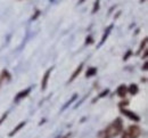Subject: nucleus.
I'll use <instances>...</instances> for the list:
<instances>
[{
  "mask_svg": "<svg viewBox=\"0 0 148 138\" xmlns=\"http://www.w3.org/2000/svg\"><path fill=\"white\" fill-rule=\"evenodd\" d=\"M123 130V122L120 118L115 119L114 122L104 130V138H114L119 136Z\"/></svg>",
  "mask_w": 148,
  "mask_h": 138,
  "instance_id": "nucleus-1",
  "label": "nucleus"
},
{
  "mask_svg": "<svg viewBox=\"0 0 148 138\" xmlns=\"http://www.w3.org/2000/svg\"><path fill=\"white\" fill-rule=\"evenodd\" d=\"M141 135V129L138 126H130L127 131L123 134L122 138H138Z\"/></svg>",
  "mask_w": 148,
  "mask_h": 138,
  "instance_id": "nucleus-2",
  "label": "nucleus"
},
{
  "mask_svg": "<svg viewBox=\"0 0 148 138\" xmlns=\"http://www.w3.org/2000/svg\"><path fill=\"white\" fill-rule=\"evenodd\" d=\"M51 71H53V67H51V69H48L47 72L43 74V78L41 80V89H42V90H46V88H47L48 80H49V77H50V74H51Z\"/></svg>",
  "mask_w": 148,
  "mask_h": 138,
  "instance_id": "nucleus-3",
  "label": "nucleus"
},
{
  "mask_svg": "<svg viewBox=\"0 0 148 138\" xmlns=\"http://www.w3.org/2000/svg\"><path fill=\"white\" fill-rule=\"evenodd\" d=\"M121 112L125 115V117H128V118H130L131 120H134V121H139L140 120V118L137 115V114H134L133 112H131V111H128L127 108H122L121 110Z\"/></svg>",
  "mask_w": 148,
  "mask_h": 138,
  "instance_id": "nucleus-4",
  "label": "nucleus"
},
{
  "mask_svg": "<svg viewBox=\"0 0 148 138\" xmlns=\"http://www.w3.org/2000/svg\"><path fill=\"white\" fill-rule=\"evenodd\" d=\"M10 80V74H9V72L7 71V70H3L1 73H0V87H1V84L3 83V82H7V81H9Z\"/></svg>",
  "mask_w": 148,
  "mask_h": 138,
  "instance_id": "nucleus-5",
  "label": "nucleus"
},
{
  "mask_svg": "<svg viewBox=\"0 0 148 138\" xmlns=\"http://www.w3.org/2000/svg\"><path fill=\"white\" fill-rule=\"evenodd\" d=\"M31 91V88H27V89H25V90H22V91H19L18 94L16 95V97L14 98V102H18L21 100L22 98H24V97H26L27 95H29V93Z\"/></svg>",
  "mask_w": 148,
  "mask_h": 138,
  "instance_id": "nucleus-6",
  "label": "nucleus"
},
{
  "mask_svg": "<svg viewBox=\"0 0 148 138\" xmlns=\"http://www.w3.org/2000/svg\"><path fill=\"white\" fill-rule=\"evenodd\" d=\"M82 69H83V64H80V65H79V66L76 67V70L74 71V73L72 74V77L70 78V80H69V83H70V82H73L74 80H75V78H76V77H77V76H79V74L81 73Z\"/></svg>",
  "mask_w": 148,
  "mask_h": 138,
  "instance_id": "nucleus-7",
  "label": "nucleus"
},
{
  "mask_svg": "<svg viewBox=\"0 0 148 138\" xmlns=\"http://www.w3.org/2000/svg\"><path fill=\"white\" fill-rule=\"evenodd\" d=\"M116 93H117V95H119L120 97H124V96L127 95V93H128V88H127L124 84H121V86L117 88Z\"/></svg>",
  "mask_w": 148,
  "mask_h": 138,
  "instance_id": "nucleus-8",
  "label": "nucleus"
},
{
  "mask_svg": "<svg viewBox=\"0 0 148 138\" xmlns=\"http://www.w3.org/2000/svg\"><path fill=\"white\" fill-rule=\"evenodd\" d=\"M25 123H26L25 121H24V122H21V123H18V126H17V127H16V128H15V129H14V130H13V131L9 134V136H10V137H13V136H14L16 133H18L19 130H21V129H22V128L25 126Z\"/></svg>",
  "mask_w": 148,
  "mask_h": 138,
  "instance_id": "nucleus-9",
  "label": "nucleus"
},
{
  "mask_svg": "<svg viewBox=\"0 0 148 138\" xmlns=\"http://www.w3.org/2000/svg\"><path fill=\"white\" fill-rule=\"evenodd\" d=\"M138 86L137 84H131L129 88H128V93H130L131 95H136L138 93Z\"/></svg>",
  "mask_w": 148,
  "mask_h": 138,
  "instance_id": "nucleus-10",
  "label": "nucleus"
},
{
  "mask_svg": "<svg viewBox=\"0 0 148 138\" xmlns=\"http://www.w3.org/2000/svg\"><path fill=\"white\" fill-rule=\"evenodd\" d=\"M111 31H112V25L110 26V27H107V31L104 33V36H103V39H101V41L99 42V46H101L104 42H105V40L107 39V37L110 36V33H111Z\"/></svg>",
  "mask_w": 148,
  "mask_h": 138,
  "instance_id": "nucleus-11",
  "label": "nucleus"
},
{
  "mask_svg": "<svg viewBox=\"0 0 148 138\" xmlns=\"http://www.w3.org/2000/svg\"><path fill=\"white\" fill-rule=\"evenodd\" d=\"M97 73V69L96 67H90V69H88V71H87V78H89V77H92Z\"/></svg>",
  "mask_w": 148,
  "mask_h": 138,
  "instance_id": "nucleus-12",
  "label": "nucleus"
},
{
  "mask_svg": "<svg viewBox=\"0 0 148 138\" xmlns=\"http://www.w3.org/2000/svg\"><path fill=\"white\" fill-rule=\"evenodd\" d=\"M76 97H77V95H76V94H75V95H73V96H72V98L70 99V100H69V102H67V103H66V104H65V105H64V107H63V110H65V108H66V107H67V106H69V105H71V104H72V103H73L74 100H75V99H76Z\"/></svg>",
  "mask_w": 148,
  "mask_h": 138,
  "instance_id": "nucleus-13",
  "label": "nucleus"
},
{
  "mask_svg": "<svg viewBox=\"0 0 148 138\" xmlns=\"http://www.w3.org/2000/svg\"><path fill=\"white\" fill-rule=\"evenodd\" d=\"M99 6H100V2H99V0H97V2L95 3V6H93V8H92V14H95L96 12H98Z\"/></svg>",
  "mask_w": 148,
  "mask_h": 138,
  "instance_id": "nucleus-14",
  "label": "nucleus"
},
{
  "mask_svg": "<svg viewBox=\"0 0 148 138\" xmlns=\"http://www.w3.org/2000/svg\"><path fill=\"white\" fill-rule=\"evenodd\" d=\"M146 45H147V38H145V39H144V42H141V45H140V49H139V53H140L143 49H145V48H146Z\"/></svg>",
  "mask_w": 148,
  "mask_h": 138,
  "instance_id": "nucleus-15",
  "label": "nucleus"
},
{
  "mask_svg": "<svg viewBox=\"0 0 148 138\" xmlns=\"http://www.w3.org/2000/svg\"><path fill=\"white\" fill-rule=\"evenodd\" d=\"M40 14H41V12H40L39 9H37V10H36V14H34V15H33V16L31 17V21H36L38 19V17L40 16Z\"/></svg>",
  "mask_w": 148,
  "mask_h": 138,
  "instance_id": "nucleus-16",
  "label": "nucleus"
},
{
  "mask_svg": "<svg viewBox=\"0 0 148 138\" xmlns=\"http://www.w3.org/2000/svg\"><path fill=\"white\" fill-rule=\"evenodd\" d=\"M108 91H110L108 89H106V90H104V91H103V93H101V94H100V95L98 96V98H103V97H105V96H106V95L108 94ZM98 98H97V99H98Z\"/></svg>",
  "mask_w": 148,
  "mask_h": 138,
  "instance_id": "nucleus-17",
  "label": "nucleus"
},
{
  "mask_svg": "<svg viewBox=\"0 0 148 138\" xmlns=\"http://www.w3.org/2000/svg\"><path fill=\"white\" fill-rule=\"evenodd\" d=\"M7 115H8V113H5V114H2V117L0 118V124L6 120V118H7Z\"/></svg>",
  "mask_w": 148,
  "mask_h": 138,
  "instance_id": "nucleus-18",
  "label": "nucleus"
},
{
  "mask_svg": "<svg viewBox=\"0 0 148 138\" xmlns=\"http://www.w3.org/2000/svg\"><path fill=\"white\" fill-rule=\"evenodd\" d=\"M130 55H131V50H129V51L127 53V55H125V57H123V59H124V60H127V59H128V58H129V57H130Z\"/></svg>",
  "mask_w": 148,
  "mask_h": 138,
  "instance_id": "nucleus-19",
  "label": "nucleus"
},
{
  "mask_svg": "<svg viewBox=\"0 0 148 138\" xmlns=\"http://www.w3.org/2000/svg\"><path fill=\"white\" fill-rule=\"evenodd\" d=\"M86 42H87V43H91V42H92V38H91V37H88V39H87Z\"/></svg>",
  "mask_w": 148,
  "mask_h": 138,
  "instance_id": "nucleus-20",
  "label": "nucleus"
},
{
  "mask_svg": "<svg viewBox=\"0 0 148 138\" xmlns=\"http://www.w3.org/2000/svg\"><path fill=\"white\" fill-rule=\"evenodd\" d=\"M144 70H145V71L147 70V63H145V66H144Z\"/></svg>",
  "mask_w": 148,
  "mask_h": 138,
  "instance_id": "nucleus-21",
  "label": "nucleus"
},
{
  "mask_svg": "<svg viewBox=\"0 0 148 138\" xmlns=\"http://www.w3.org/2000/svg\"><path fill=\"white\" fill-rule=\"evenodd\" d=\"M84 1H86V0H80V3H83Z\"/></svg>",
  "mask_w": 148,
  "mask_h": 138,
  "instance_id": "nucleus-22",
  "label": "nucleus"
}]
</instances>
